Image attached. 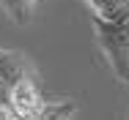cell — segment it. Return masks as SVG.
I'll list each match as a JSON object with an SVG mask.
<instances>
[{"label":"cell","instance_id":"8992f818","mask_svg":"<svg viewBox=\"0 0 129 120\" xmlns=\"http://www.w3.org/2000/svg\"><path fill=\"white\" fill-rule=\"evenodd\" d=\"M74 115H77V104L74 101H60V104L47 106L39 120H72Z\"/></svg>","mask_w":129,"mask_h":120},{"label":"cell","instance_id":"7a4b0ae2","mask_svg":"<svg viewBox=\"0 0 129 120\" xmlns=\"http://www.w3.org/2000/svg\"><path fill=\"white\" fill-rule=\"evenodd\" d=\"M33 76L27 60L19 52H11V49H0V109H6L11 115V90L19 79ZM14 117V115H11Z\"/></svg>","mask_w":129,"mask_h":120},{"label":"cell","instance_id":"277c9868","mask_svg":"<svg viewBox=\"0 0 129 120\" xmlns=\"http://www.w3.org/2000/svg\"><path fill=\"white\" fill-rule=\"evenodd\" d=\"M36 3L39 0H0V8L14 25H30L36 17Z\"/></svg>","mask_w":129,"mask_h":120},{"label":"cell","instance_id":"52a82bcc","mask_svg":"<svg viewBox=\"0 0 129 120\" xmlns=\"http://www.w3.org/2000/svg\"><path fill=\"white\" fill-rule=\"evenodd\" d=\"M0 120H14V117H11V115H8L6 109H0Z\"/></svg>","mask_w":129,"mask_h":120},{"label":"cell","instance_id":"6da1fadb","mask_svg":"<svg viewBox=\"0 0 129 120\" xmlns=\"http://www.w3.org/2000/svg\"><path fill=\"white\" fill-rule=\"evenodd\" d=\"M93 33L113 74L121 82H129V17L121 22H107L93 14Z\"/></svg>","mask_w":129,"mask_h":120},{"label":"cell","instance_id":"5b68a950","mask_svg":"<svg viewBox=\"0 0 129 120\" xmlns=\"http://www.w3.org/2000/svg\"><path fill=\"white\" fill-rule=\"evenodd\" d=\"M88 6L107 22H121L129 17V0H88Z\"/></svg>","mask_w":129,"mask_h":120},{"label":"cell","instance_id":"3957f363","mask_svg":"<svg viewBox=\"0 0 129 120\" xmlns=\"http://www.w3.org/2000/svg\"><path fill=\"white\" fill-rule=\"evenodd\" d=\"M44 109H47V104L39 93L33 76L19 79L11 90V115H14V120H39L44 115Z\"/></svg>","mask_w":129,"mask_h":120}]
</instances>
